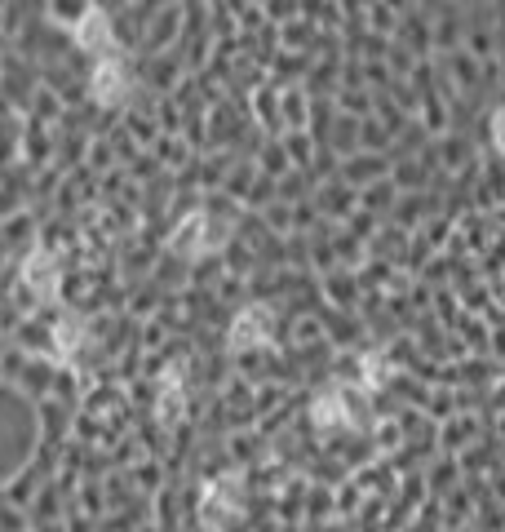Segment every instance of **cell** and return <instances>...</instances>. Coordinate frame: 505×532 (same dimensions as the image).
Instances as JSON below:
<instances>
[{
	"label": "cell",
	"instance_id": "6da1fadb",
	"mask_svg": "<svg viewBox=\"0 0 505 532\" xmlns=\"http://www.w3.org/2000/svg\"><path fill=\"white\" fill-rule=\"evenodd\" d=\"M218 222L209 218V213H191L187 222L178 227V235H173V249L187 253V258H200V253H213L218 244L226 240V231H213Z\"/></svg>",
	"mask_w": 505,
	"mask_h": 532
},
{
	"label": "cell",
	"instance_id": "7a4b0ae2",
	"mask_svg": "<svg viewBox=\"0 0 505 532\" xmlns=\"http://www.w3.org/2000/svg\"><path fill=\"white\" fill-rule=\"evenodd\" d=\"M266 333H271V311L266 306H249V311L235 320V329H231V342L240 346H257V342H266Z\"/></svg>",
	"mask_w": 505,
	"mask_h": 532
},
{
	"label": "cell",
	"instance_id": "3957f363",
	"mask_svg": "<svg viewBox=\"0 0 505 532\" xmlns=\"http://www.w3.org/2000/svg\"><path fill=\"white\" fill-rule=\"evenodd\" d=\"M94 89H98V102H120V98H125V89H129L125 67H120L116 58L98 63V71H94Z\"/></svg>",
	"mask_w": 505,
	"mask_h": 532
},
{
	"label": "cell",
	"instance_id": "277c9868",
	"mask_svg": "<svg viewBox=\"0 0 505 532\" xmlns=\"http://www.w3.org/2000/svg\"><path fill=\"white\" fill-rule=\"evenodd\" d=\"M76 40H80L85 49H107V45H111V27H107V18H102L98 9H89L85 23L76 27Z\"/></svg>",
	"mask_w": 505,
	"mask_h": 532
},
{
	"label": "cell",
	"instance_id": "5b68a950",
	"mask_svg": "<svg viewBox=\"0 0 505 532\" xmlns=\"http://www.w3.org/2000/svg\"><path fill=\"white\" fill-rule=\"evenodd\" d=\"M27 280L36 284L40 298H49V293H54V262H49L45 253H36V258L27 262Z\"/></svg>",
	"mask_w": 505,
	"mask_h": 532
},
{
	"label": "cell",
	"instance_id": "8992f818",
	"mask_svg": "<svg viewBox=\"0 0 505 532\" xmlns=\"http://www.w3.org/2000/svg\"><path fill=\"white\" fill-rule=\"evenodd\" d=\"M492 147H497L501 156H505V107L492 111Z\"/></svg>",
	"mask_w": 505,
	"mask_h": 532
}]
</instances>
